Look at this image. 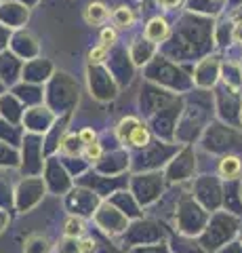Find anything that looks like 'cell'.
<instances>
[{"instance_id": "obj_7", "label": "cell", "mask_w": 242, "mask_h": 253, "mask_svg": "<svg viewBox=\"0 0 242 253\" xmlns=\"http://www.w3.org/2000/svg\"><path fill=\"white\" fill-rule=\"evenodd\" d=\"M139 125V121L135 116H127V118H122V121L118 123V126H116V137H118L120 144L127 146V139H129V133L135 129V126Z\"/></svg>"}, {"instance_id": "obj_9", "label": "cell", "mask_w": 242, "mask_h": 253, "mask_svg": "<svg viewBox=\"0 0 242 253\" xmlns=\"http://www.w3.org/2000/svg\"><path fill=\"white\" fill-rule=\"evenodd\" d=\"M107 57V46L105 44H99V46H93L89 51V63L91 66H99V63H104Z\"/></svg>"}, {"instance_id": "obj_1", "label": "cell", "mask_w": 242, "mask_h": 253, "mask_svg": "<svg viewBox=\"0 0 242 253\" xmlns=\"http://www.w3.org/2000/svg\"><path fill=\"white\" fill-rule=\"evenodd\" d=\"M110 17H112V13L104 2H91L87 9H84V21H87L89 26H104Z\"/></svg>"}, {"instance_id": "obj_11", "label": "cell", "mask_w": 242, "mask_h": 253, "mask_svg": "<svg viewBox=\"0 0 242 253\" xmlns=\"http://www.w3.org/2000/svg\"><path fill=\"white\" fill-rule=\"evenodd\" d=\"M82 156L87 158V161H99V158L104 156V148H101L99 141H93V144H87V146H84Z\"/></svg>"}, {"instance_id": "obj_4", "label": "cell", "mask_w": 242, "mask_h": 253, "mask_svg": "<svg viewBox=\"0 0 242 253\" xmlns=\"http://www.w3.org/2000/svg\"><path fill=\"white\" fill-rule=\"evenodd\" d=\"M87 232V221H84L80 215H69L64 221V236H69V239H80Z\"/></svg>"}, {"instance_id": "obj_15", "label": "cell", "mask_w": 242, "mask_h": 253, "mask_svg": "<svg viewBox=\"0 0 242 253\" xmlns=\"http://www.w3.org/2000/svg\"><path fill=\"white\" fill-rule=\"evenodd\" d=\"M160 6H165V9H175L177 4H181V0H158Z\"/></svg>"}, {"instance_id": "obj_8", "label": "cell", "mask_w": 242, "mask_h": 253, "mask_svg": "<svg viewBox=\"0 0 242 253\" xmlns=\"http://www.w3.org/2000/svg\"><path fill=\"white\" fill-rule=\"evenodd\" d=\"M112 21L116 28H131L133 21H135V15H133V11L127 9V6H118V9L112 13Z\"/></svg>"}, {"instance_id": "obj_6", "label": "cell", "mask_w": 242, "mask_h": 253, "mask_svg": "<svg viewBox=\"0 0 242 253\" xmlns=\"http://www.w3.org/2000/svg\"><path fill=\"white\" fill-rule=\"evenodd\" d=\"M150 139H152V135H150V131H147V126H143L141 123H139L135 129L129 133L127 144L133 146V148H145L147 144H150Z\"/></svg>"}, {"instance_id": "obj_14", "label": "cell", "mask_w": 242, "mask_h": 253, "mask_svg": "<svg viewBox=\"0 0 242 253\" xmlns=\"http://www.w3.org/2000/svg\"><path fill=\"white\" fill-rule=\"evenodd\" d=\"M78 137H80L82 144L87 146V144H93V141H97V133L93 131V129H82L80 133H78Z\"/></svg>"}, {"instance_id": "obj_10", "label": "cell", "mask_w": 242, "mask_h": 253, "mask_svg": "<svg viewBox=\"0 0 242 253\" xmlns=\"http://www.w3.org/2000/svg\"><path fill=\"white\" fill-rule=\"evenodd\" d=\"M55 251L57 253H80V245H78V239H69V236H66L61 243H57Z\"/></svg>"}, {"instance_id": "obj_2", "label": "cell", "mask_w": 242, "mask_h": 253, "mask_svg": "<svg viewBox=\"0 0 242 253\" xmlns=\"http://www.w3.org/2000/svg\"><path fill=\"white\" fill-rule=\"evenodd\" d=\"M171 34V30H169V23L167 19H162V17H154L147 21V26H145V38L147 41H152V42H162V41H167Z\"/></svg>"}, {"instance_id": "obj_12", "label": "cell", "mask_w": 242, "mask_h": 253, "mask_svg": "<svg viewBox=\"0 0 242 253\" xmlns=\"http://www.w3.org/2000/svg\"><path fill=\"white\" fill-rule=\"evenodd\" d=\"M78 245H80V253H95V249H97V243L93 236H80Z\"/></svg>"}, {"instance_id": "obj_3", "label": "cell", "mask_w": 242, "mask_h": 253, "mask_svg": "<svg viewBox=\"0 0 242 253\" xmlns=\"http://www.w3.org/2000/svg\"><path fill=\"white\" fill-rule=\"evenodd\" d=\"M240 171H242V163H240V158L238 156H223L221 161H219V175L225 177V179H234V177H238L240 175Z\"/></svg>"}, {"instance_id": "obj_16", "label": "cell", "mask_w": 242, "mask_h": 253, "mask_svg": "<svg viewBox=\"0 0 242 253\" xmlns=\"http://www.w3.org/2000/svg\"><path fill=\"white\" fill-rule=\"evenodd\" d=\"M234 38H236V41H240V42H242V23H238V26L234 28Z\"/></svg>"}, {"instance_id": "obj_13", "label": "cell", "mask_w": 242, "mask_h": 253, "mask_svg": "<svg viewBox=\"0 0 242 253\" xmlns=\"http://www.w3.org/2000/svg\"><path fill=\"white\" fill-rule=\"evenodd\" d=\"M101 44H105V46H110L116 42V30L114 28H104L101 30Z\"/></svg>"}, {"instance_id": "obj_5", "label": "cell", "mask_w": 242, "mask_h": 253, "mask_svg": "<svg viewBox=\"0 0 242 253\" xmlns=\"http://www.w3.org/2000/svg\"><path fill=\"white\" fill-rule=\"evenodd\" d=\"M59 152L61 154H66V156H82L84 152V144H82V139L78 137V135H68L61 139V144H59Z\"/></svg>"}]
</instances>
